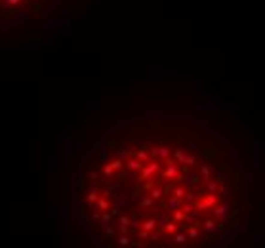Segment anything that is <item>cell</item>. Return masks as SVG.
Wrapping results in <instances>:
<instances>
[{
    "label": "cell",
    "mask_w": 265,
    "mask_h": 248,
    "mask_svg": "<svg viewBox=\"0 0 265 248\" xmlns=\"http://www.w3.org/2000/svg\"><path fill=\"white\" fill-rule=\"evenodd\" d=\"M84 168V212L118 244H217L240 210L238 166L199 130L128 132L99 143Z\"/></svg>",
    "instance_id": "cell-1"
}]
</instances>
